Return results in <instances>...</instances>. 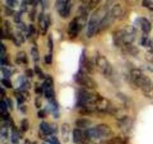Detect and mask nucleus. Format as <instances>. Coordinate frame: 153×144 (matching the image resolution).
<instances>
[{
	"label": "nucleus",
	"instance_id": "obj_1",
	"mask_svg": "<svg viewBox=\"0 0 153 144\" xmlns=\"http://www.w3.org/2000/svg\"><path fill=\"white\" fill-rule=\"evenodd\" d=\"M132 82L141 89L142 92L148 98H153V82L148 76L139 69H133L131 72Z\"/></svg>",
	"mask_w": 153,
	"mask_h": 144
},
{
	"label": "nucleus",
	"instance_id": "obj_2",
	"mask_svg": "<svg viewBox=\"0 0 153 144\" xmlns=\"http://www.w3.org/2000/svg\"><path fill=\"white\" fill-rule=\"evenodd\" d=\"M74 80L76 83L79 84L88 89H94L97 87V82L82 70L76 73V74L74 76Z\"/></svg>",
	"mask_w": 153,
	"mask_h": 144
},
{
	"label": "nucleus",
	"instance_id": "obj_3",
	"mask_svg": "<svg viewBox=\"0 0 153 144\" xmlns=\"http://www.w3.org/2000/svg\"><path fill=\"white\" fill-rule=\"evenodd\" d=\"M97 68L101 74L106 76H110L113 73V68L108 60L103 56H98L96 59Z\"/></svg>",
	"mask_w": 153,
	"mask_h": 144
},
{
	"label": "nucleus",
	"instance_id": "obj_4",
	"mask_svg": "<svg viewBox=\"0 0 153 144\" xmlns=\"http://www.w3.org/2000/svg\"><path fill=\"white\" fill-rule=\"evenodd\" d=\"M100 19V14H99V10L94 14L91 16V19H90L89 22H88V31H87V34L89 38L93 37L96 33L98 32L99 31V27H100V22L101 20Z\"/></svg>",
	"mask_w": 153,
	"mask_h": 144
},
{
	"label": "nucleus",
	"instance_id": "obj_5",
	"mask_svg": "<svg viewBox=\"0 0 153 144\" xmlns=\"http://www.w3.org/2000/svg\"><path fill=\"white\" fill-rule=\"evenodd\" d=\"M56 9L62 17H67L70 15L72 4L70 0H57Z\"/></svg>",
	"mask_w": 153,
	"mask_h": 144
},
{
	"label": "nucleus",
	"instance_id": "obj_6",
	"mask_svg": "<svg viewBox=\"0 0 153 144\" xmlns=\"http://www.w3.org/2000/svg\"><path fill=\"white\" fill-rule=\"evenodd\" d=\"M120 31L123 46L126 44H131L135 38V29L134 27L128 26Z\"/></svg>",
	"mask_w": 153,
	"mask_h": 144
},
{
	"label": "nucleus",
	"instance_id": "obj_7",
	"mask_svg": "<svg viewBox=\"0 0 153 144\" xmlns=\"http://www.w3.org/2000/svg\"><path fill=\"white\" fill-rule=\"evenodd\" d=\"M82 28V24L80 22V18L76 17L70 21L68 26V34L70 38H75Z\"/></svg>",
	"mask_w": 153,
	"mask_h": 144
},
{
	"label": "nucleus",
	"instance_id": "obj_8",
	"mask_svg": "<svg viewBox=\"0 0 153 144\" xmlns=\"http://www.w3.org/2000/svg\"><path fill=\"white\" fill-rule=\"evenodd\" d=\"M99 138L109 137L113 134V130L108 124H100L95 127Z\"/></svg>",
	"mask_w": 153,
	"mask_h": 144
},
{
	"label": "nucleus",
	"instance_id": "obj_9",
	"mask_svg": "<svg viewBox=\"0 0 153 144\" xmlns=\"http://www.w3.org/2000/svg\"><path fill=\"white\" fill-rule=\"evenodd\" d=\"M88 140L86 132L79 128H76L73 132V140L76 144H84Z\"/></svg>",
	"mask_w": 153,
	"mask_h": 144
},
{
	"label": "nucleus",
	"instance_id": "obj_10",
	"mask_svg": "<svg viewBox=\"0 0 153 144\" xmlns=\"http://www.w3.org/2000/svg\"><path fill=\"white\" fill-rule=\"evenodd\" d=\"M40 134H42L43 136H46L48 135H51L53 133H55L57 130L56 126H51L48 123L45 122H42L40 124Z\"/></svg>",
	"mask_w": 153,
	"mask_h": 144
},
{
	"label": "nucleus",
	"instance_id": "obj_11",
	"mask_svg": "<svg viewBox=\"0 0 153 144\" xmlns=\"http://www.w3.org/2000/svg\"><path fill=\"white\" fill-rule=\"evenodd\" d=\"M118 127L123 130L124 132H128L131 130V127H132V121L130 118L128 116H125L123 118L119 119V122H118Z\"/></svg>",
	"mask_w": 153,
	"mask_h": 144
},
{
	"label": "nucleus",
	"instance_id": "obj_12",
	"mask_svg": "<svg viewBox=\"0 0 153 144\" xmlns=\"http://www.w3.org/2000/svg\"><path fill=\"white\" fill-rule=\"evenodd\" d=\"M70 126L68 123H63L61 125V137L64 142L67 143L70 140Z\"/></svg>",
	"mask_w": 153,
	"mask_h": 144
},
{
	"label": "nucleus",
	"instance_id": "obj_13",
	"mask_svg": "<svg viewBox=\"0 0 153 144\" xmlns=\"http://www.w3.org/2000/svg\"><path fill=\"white\" fill-rule=\"evenodd\" d=\"M82 67H83V70L85 73H89V74H94V68L95 66L93 64L92 62L88 58H85L82 61Z\"/></svg>",
	"mask_w": 153,
	"mask_h": 144
},
{
	"label": "nucleus",
	"instance_id": "obj_14",
	"mask_svg": "<svg viewBox=\"0 0 153 144\" xmlns=\"http://www.w3.org/2000/svg\"><path fill=\"white\" fill-rule=\"evenodd\" d=\"M109 13H110V14L111 15V16L115 20L116 19H118V18L121 17L123 16V10L120 4H117L114 6H113V8L109 11Z\"/></svg>",
	"mask_w": 153,
	"mask_h": 144
},
{
	"label": "nucleus",
	"instance_id": "obj_15",
	"mask_svg": "<svg viewBox=\"0 0 153 144\" xmlns=\"http://www.w3.org/2000/svg\"><path fill=\"white\" fill-rule=\"evenodd\" d=\"M49 18L47 16H45L44 15H40V19H39V26L43 34H46L48 28H49Z\"/></svg>",
	"mask_w": 153,
	"mask_h": 144
},
{
	"label": "nucleus",
	"instance_id": "obj_16",
	"mask_svg": "<svg viewBox=\"0 0 153 144\" xmlns=\"http://www.w3.org/2000/svg\"><path fill=\"white\" fill-rule=\"evenodd\" d=\"M140 25L145 34H149L152 29V24L146 18L141 17L140 19Z\"/></svg>",
	"mask_w": 153,
	"mask_h": 144
},
{
	"label": "nucleus",
	"instance_id": "obj_17",
	"mask_svg": "<svg viewBox=\"0 0 153 144\" xmlns=\"http://www.w3.org/2000/svg\"><path fill=\"white\" fill-rule=\"evenodd\" d=\"M128 139L123 138L121 136H114L111 139L107 140L103 142V144H127Z\"/></svg>",
	"mask_w": 153,
	"mask_h": 144
},
{
	"label": "nucleus",
	"instance_id": "obj_18",
	"mask_svg": "<svg viewBox=\"0 0 153 144\" xmlns=\"http://www.w3.org/2000/svg\"><path fill=\"white\" fill-rule=\"evenodd\" d=\"M91 124H92V122L91 120L85 118H78L76 121V125L79 128H87L90 127Z\"/></svg>",
	"mask_w": 153,
	"mask_h": 144
},
{
	"label": "nucleus",
	"instance_id": "obj_19",
	"mask_svg": "<svg viewBox=\"0 0 153 144\" xmlns=\"http://www.w3.org/2000/svg\"><path fill=\"white\" fill-rule=\"evenodd\" d=\"M16 62L19 64H27L28 58H27L26 52L24 51H20L16 55Z\"/></svg>",
	"mask_w": 153,
	"mask_h": 144
},
{
	"label": "nucleus",
	"instance_id": "obj_20",
	"mask_svg": "<svg viewBox=\"0 0 153 144\" xmlns=\"http://www.w3.org/2000/svg\"><path fill=\"white\" fill-rule=\"evenodd\" d=\"M113 40H114V42L115 45H117V46H123V42L122 34H121L120 30L116 32L114 34Z\"/></svg>",
	"mask_w": 153,
	"mask_h": 144
},
{
	"label": "nucleus",
	"instance_id": "obj_21",
	"mask_svg": "<svg viewBox=\"0 0 153 144\" xmlns=\"http://www.w3.org/2000/svg\"><path fill=\"white\" fill-rule=\"evenodd\" d=\"M19 133H18V130H16V128L15 127L13 128L12 129V134H11V141L12 142H13L14 144H16L19 142Z\"/></svg>",
	"mask_w": 153,
	"mask_h": 144
},
{
	"label": "nucleus",
	"instance_id": "obj_22",
	"mask_svg": "<svg viewBox=\"0 0 153 144\" xmlns=\"http://www.w3.org/2000/svg\"><path fill=\"white\" fill-rule=\"evenodd\" d=\"M31 57L34 62H38L40 60V54H39L38 50L36 47H32L31 50Z\"/></svg>",
	"mask_w": 153,
	"mask_h": 144
},
{
	"label": "nucleus",
	"instance_id": "obj_23",
	"mask_svg": "<svg viewBox=\"0 0 153 144\" xmlns=\"http://www.w3.org/2000/svg\"><path fill=\"white\" fill-rule=\"evenodd\" d=\"M29 128V123L27 118H24L22 121L21 122V130L22 132H26L28 130Z\"/></svg>",
	"mask_w": 153,
	"mask_h": 144
},
{
	"label": "nucleus",
	"instance_id": "obj_24",
	"mask_svg": "<svg viewBox=\"0 0 153 144\" xmlns=\"http://www.w3.org/2000/svg\"><path fill=\"white\" fill-rule=\"evenodd\" d=\"M126 48L127 50L130 52L131 54H137V52H138V50H137V48L131 44H126L125 45Z\"/></svg>",
	"mask_w": 153,
	"mask_h": 144
},
{
	"label": "nucleus",
	"instance_id": "obj_25",
	"mask_svg": "<svg viewBox=\"0 0 153 144\" xmlns=\"http://www.w3.org/2000/svg\"><path fill=\"white\" fill-rule=\"evenodd\" d=\"M100 2H101V0H90L89 4H88V8L90 10H93L100 4Z\"/></svg>",
	"mask_w": 153,
	"mask_h": 144
},
{
	"label": "nucleus",
	"instance_id": "obj_26",
	"mask_svg": "<svg viewBox=\"0 0 153 144\" xmlns=\"http://www.w3.org/2000/svg\"><path fill=\"white\" fill-rule=\"evenodd\" d=\"M16 100H17V103L19 104H22V103H24V101L25 100V98L20 92H18L17 94H16Z\"/></svg>",
	"mask_w": 153,
	"mask_h": 144
},
{
	"label": "nucleus",
	"instance_id": "obj_27",
	"mask_svg": "<svg viewBox=\"0 0 153 144\" xmlns=\"http://www.w3.org/2000/svg\"><path fill=\"white\" fill-rule=\"evenodd\" d=\"M143 6L147 8L149 10H153V1L152 0H143Z\"/></svg>",
	"mask_w": 153,
	"mask_h": 144
},
{
	"label": "nucleus",
	"instance_id": "obj_28",
	"mask_svg": "<svg viewBox=\"0 0 153 144\" xmlns=\"http://www.w3.org/2000/svg\"><path fill=\"white\" fill-rule=\"evenodd\" d=\"M34 70H35V73L38 75L40 79H43V78H45V76L44 74H43V71H42V70L40 69V68L39 67L38 65H35V67H34Z\"/></svg>",
	"mask_w": 153,
	"mask_h": 144
},
{
	"label": "nucleus",
	"instance_id": "obj_29",
	"mask_svg": "<svg viewBox=\"0 0 153 144\" xmlns=\"http://www.w3.org/2000/svg\"><path fill=\"white\" fill-rule=\"evenodd\" d=\"M6 3L10 8H15L18 5L19 2L18 0H5Z\"/></svg>",
	"mask_w": 153,
	"mask_h": 144
},
{
	"label": "nucleus",
	"instance_id": "obj_30",
	"mask_svg": "<svg viewBox=\"0 0 153 144\" xmlns=\"http://www.w3.org/2000/svg\"><path fill=\"white\" fill-rule=\"evenodd\" d=\"M1 136L4 139H7V136H8V130L6 126H2L1 128Z\"/></svg>",
	"mask_w": 153,
	"mask_h": 144
},
{
	"label": "nucleus",
	"instance_id": "obj_31",
	"mask_svg": "<svg viewBox=\"0 0 153 144\" xmlns=\"http://www.w3.org/2000/svg\"><path fill=\"white\" fill-rule=\"evenodd\" d=\"M47 142L49 144H61V142L56 136H52V137L49 138L47 140Z\"/></svg>",
	"mask_w": 153,
	"mask_h": 144
},
{
	"label": "nucleus",
	"instance_id": "obj_32",
	"mask_svg": "<svg viewBox=\"0 0 153 144\" xmlns=\"http://www.w3.org/2000/svg\"><path fill=\"white\" fill-rule=\"evenodd\" d=\"M1 83H2L4 86L7 87V88H11L12 87L11 82H10V81L8 79H7V78H3V79L1 80Z\"/></svg>",
	"mask_w": 153,
	"mask_h": 144
},
{
	"label": "nucleus",
	"instance_id": "obj_33",
	"mask_svg": "<svg viewBox=\"0 0 153 144\" xmlns=\"http://www.w3.org/2000/svg\"><path fill=\"white\" fill-rule=\"evenodd\" d=\"M48 46H49V50H50V52H52V50H53V40H52V37H51V35L49 36V39H48Z\"/></svg>",
	"mask_w": 153,
	"mask_h": 144
},
{
	"label": "nucleus",
	"instance_id": "obj_34",
	"mask_svg": "<svg viewBox=\"0 0 153 144\" xmlns=\"http://www.w3.org/2000/svg\"><path fill=\"white\" fill-rule=\"evenodd\" d=\"M0 106H1V111H7V102L3 100L2 99H1V104H0Z\"/></svg>",
	"mask_w": 153,
	"mask_h": 144
},
{
	"label": "nucleus",
	"instance_id": "obj_35",
	"mask_svg": "<svg viewBox=\"0 0 153 144\" xmlns=\"http://www.w3.org/2000/svg\"><path fill=\"white\" fill-rule=\"evenodd\" d=\"M2 72H3V75L4 76V78H7L8 76H10L11 75V72H10V70H8L7 68H3L2 69Z\"/></svg>",
	"mask_w": 153,
	"mask_h": 144
},
{
	"label": "nucleus",
	"instance_id": "obj_36",
	"mask_svg": "<svg viewBox=\"0 0 153 144\" xmlns=\"http://www.w3.org/2000/svg\"><path fill=\"white\" fill-rule=\"evenodd\" d=\"M52 54H48V55H46V56H45V62H46V63H47V64H51L52 63Z\"/></svg>",
	"mask_w": 153,
	"mask_h": 144
},
{
	"label": "nucleus",
	"instance_id": "obj_37",
	"mask_svg": "<svg viewBox=\"0 0 153 144\" xmlns=\"http://www.w3.org/2000/svg\"><path fill=\"white\" fill-rule=\"evenodd\" d=\"M149 44H150V40L148 38L144 37L142 39V45H144V46H149Z\"/></svg>",
	"mask_w": 153,
	"mask_h": 144
},
{
	"label": "nucleus",
	"instance_id": "obj_38",
	"mask_svg": "<svg viewBox=\"0 0 153 144\" xmlns=\"http://www.w3.org/2000/svg\"><path fill=\"white\" fill-rule=\"evenodd\" d=\"M25 74H26V76H28V77H32L33 75H34L31 69H27L26 71H25Z\"/></svg>",
	"mask_w": 153,
	"mask_h": 144
},
{
	"label": "nucleus",
	"instance_id": "obj_39",
	"mask_svg": "<svg viewBox=\"0 0 153 144\" xmlns=\"http://www.w3.org/2000/svg\"><path fill=\"white\" fill-rule=\"evenodd\" d=\"M35 105L37 108H40L41 106V100L39 98H37L35 99Z\"/></svg>",
	"mask_w": 153,
	"mask_h": 144
},
{
	"label": "nucleus",
	"instance_id": "obj_40",
	"mask_svg": "<svg viewBox=\"0 0 153 144\" xmlns=\"http://www.w3.org/2000/svg\"><path fill=\"white\" fill-rule=\"evenodd\" d=\"M14 20L17 23H19V22H20V14H16V15L14 17Z\"/></svg>",
	"mask_w": 153,
	"mask_h": 144
},
{
	"label": "nucleus",
	"instance_id": "obj_41",
	"mask_svg": "<svg viewBox=\"0 0 153 144\" xmlns=\"http://www.w3.org/2000/svg\"><path fill=\"white\" fill-rule=\"evenodd\" d=\"M46 114H45V111L44 110H40L38 112V116L40 118H44Z\"/></svg>",
	"mask_w": 153,
	"mask_h": 144
},
{
	"label": "nucleus",
	"instance_id": "obj_42",
	"mask_svg": "<svg viewBox=\"0 0 153 144\" xmlns=\"http://www.w3.org/2000/svg\"><path fill=\"white\" fill-rule=\"evenodd\" d=\"M7 104L10 109H13V103H12V100H10V99H7Z\"/></svg>",
	"mask_w": 153,
	"mask_h": 144
},
{
	"label": "nucleus",
	"instance_id": "obj_43",
	"mask_svg": "<svg viewBox=\"0 0 153 144\" xmlns=\"http://www.w3.org/2000/svg\"><path fill=\"white\" fill-rule=\"evenodd\" d=\"M25 2L31 4L34 2V0H25Z\"/></svg>",
	"mask_w": 153,
	"mask_h": 144
},
{
	"label": "nucleus",
	"instance_id": "obj_44",
	"mask_svg": "<svg viewBox=\"0 0 153 144\" xmlns=\"http://www.w3.org/2000/svg\"><path fill=\"white\" fill-rule=\"evenodd\" d=\"M1 98H3L4 96V92L3 90V88H1Z\"/></svg>",
	"mask_w": 153,
	"mask_h": 144
},
{
	"label": "nucleus",
	"instance_id": "obj_45",
	"mask_svg": "<svg viewBox=\"0 0 153 144\" xmlns=\"http://www.w3.org/2000/svg\"><path fill=\"white\" fill-rule=\"evenodd\" d=\"M43 144H49V143H43Z\"/></svg>",
	"mask_w": 153,
	"mask_h": 144
}]
</instances>
